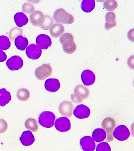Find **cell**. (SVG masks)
Masks as SVG:
<instances>
[{"label": "cell", "instance_id": "d590c367", "mask_svg": "<svg viewBox=\"0 0 134 151\" xmlns=\"http://www.w3.org/2000/svg\"><path fill=\"white\" fill-rule=\"evenodd\" d=\"M28 2L30 3H34V4H37L40 3L41 0H27Z\"/></svg>", "mask_w": 134, "mask_h": 151}, {"label": "cell", "instance_id": "3957f363", "mask_svg": "<svg viewBox=\"0 0 134 151\" xmlns=\"http://www.w3.org/2000/svg\"><path fill=\"white\" fill-rule=\"evenodd\" d=\"M90 95V90L84 86L79 85L75 87L74 93L71 95V99L75 103H81L83 100L89 97Z\"/></svg>", "mask_w": 134, "mask_h": 151}, {"label": "cell", "instance_id": "ffe728a7", "mask_svg": "<svg viewBox=\"0 0 134 151\" xmlns=\"http://www.w3.org/2000/svg\"><path fill=\"white\" fill-rule=\"evenodd\" d=\"M65 31L64 26L61 24H55L53 25L50 30V35L55 38L60 37Z\"/></svg>", "mask_w": 134, "mask_h": 151}, {"label": "cell", "instance_id": "9a60e30c", "mask_svg": "<svg viewBox=\"0 0 134 151\" xmlns=\"http://www.w3.org/2000/svg\"><path fill=\"white\" fill-rule=\"evenodd\" d=\"M81 79L84 85L90 86L94 84L95 80V76L93 71L90 70H85L81 74Z\"/></svg>", "mask_w": 134, "mask_h": 151}, {"label": "cell", "instance_id": "8992f818", "mask_svg": "<svg viewBox=\"0 0 134 151\" xmlns=\"http://www.w3.org/2000/svg\"><path fill=\"white\" fill-rule=\"evenodd\" d=\"M52 73L51 66L49 64H43L38 67L35 71L36 78L39 80H45L50 76Z\"/></svg>", "mask_w": 134, "mask_h": 151}, {"label": "cell", "instance_id": "ac0fdd59", "mask_svg": "<svg viewBox=\"0 0 134 151\" xmlns=\"http://www.w3.org/2000/svg\"><path fill=\"white\" fill-rule=\"evenodd\" d=\"M44 86L47 91L55 92L60 89V83L58 79L50 78L46 80Z\"/></svg>", "mask_w": 134, "mask_h": 151}, {"label": "cell", "instance_id": "7a4b0ae2", "mask_svg": "<svg viewBox=\"0 0 134 151\" xmlns=\"http://www.w3.org/2000/svg\"><path fill=\"white\" fill-rule=\"evenodd\" d=\"M53 18L55 22L58 24L70 25L73 24L75 21L73 15L69 14L62 8L56 10L54 14Z\"/></svg>", "mask_w": 134, "mask_h": 151}, {"label": "cell", "instance_id": "8fae6325", "mask_svg": "<svg viewBox=\"0 0 134 151\" xmlns=\"http://www.w3.org/2000/svg\"><path fill=\"white\" fill-rule=\"evenodd\" d=\"M26 55L32 60H37L41 57L42 51L38 45L32 44L26 50Z\"/></svg>", "mask_w": 134, "mask_h": 151}, {"label": "cell", "instance_id": "44dd1931", "mask_svg": "<svg viewBox=\"0 0 134 151\" xmlns=\"http://www.w3.org/2000/svg\"><path fill=\"white\" fill-rule=\"evenodd\" d=\"M14 19L16 25L19 27L26 25L29 20L27 16L21 12L16 13L14 15Z\"/></svg>", "mask_w": 134, "mask_h": 151}, {"label": "cell", "instance_id": "4dcf8cb0", "mask_svg": "<svg viewBox=\"0 0 134 151\" xmlns=\"http://www.w3.org/2000/svg\"><path fill=\"white\" fill-rule=\"evenodd\" d=\"M23 34V29L18 27H14L12 28L9 33V37L11 40L13 41L15 40L16 37L22 35Z\"/></svg>", "mask_w": 134, "mask_h": 151}, {"label": "cell", "instance_id": "484cf974", "mask_svg": "<svg viewBox=\"0 0 134 151\" xmlns=\"http://www.w3.org/2000/svg\"><path fill=\"white\" fill-rule=\"evenodd\" d=\"M25 126L27 129L33 132H37L39 129L37 121L34 119L30 118L26 120L25 123Z\"/></svg>", "mask_w": 134, "mask_h": 151}, {"label": "cell", "instance_id": "1f68e13d", "mask_svg": "<svg viewBox=\"0 0 134 151\" xmlns=\"http://www.w3.org/2000/svg\"><path fill=\"white\" fill-rule=\"evenodd\" d=\"M22 10L25 14H31L35 10L34 6L30 3H25L23 5Z\"/></svg>", "mask_w": 134, "mask_h": 151}, {"label": "cell", "instance_id": "f1b7e54d", "mask_svg": "<svg viewBox=\"0 0 134 151\" xmlns=\"http://www.w3.org/2000/svg\"><path fill=\"white\" fill-rule=\"evenodd\" d=\"M53 24V20L51 17L46 15L44 16L43 23L40 27L44 30H48L51 28Z\"/></svg>", "mask_w": 134, "mask_h": 151}, {"label": "cell", "instance_id": "4fadbf2b", "mask_svg": "<svg viewBox=\"0 0 134 151\" xmlns=\"http://www.w3.org/2000/svg\"><path fill=\"white\" fill-rule=\"evenodd\" d=\"M36 42L38 47L43 50L48 49L52 44L50 37L44 34H41L37 36Z\"/></svg>", "mask_w": 134, "mask_h": 151}, {"label": "cell", "instance_id": "7402d4cb", "mask_svg": "<svg viewBox=\"0 0 134 151\" xmlns=\"http://www.w3.org/2000/svg\"><path fill=\"white\" fill-rule=\"evenodd\" d=\"M11 100V96L9 91L5 88L0 89V106H5Z\"/></svg>", "mask_w": 134, "mask_h": 151}, {"label": "cell", "instance_id": "4316f807", "mask_svg": "<svg viewBox=\"0 0 134 151\" xmlns=\"http://www.w3.org/2000/svg\"><path fill=\"white\" fill-rule=\"evenodd\" d=\"M17 99L20 101H26L30 98V92L27 89H20L17 91Z\"/></svg>", "mask_w": 134, "mask_h": 151}, {"label": "cell", "instance_id": "2e32d148", "mask_svg": "<svg viewBox=\"0 0 134 151\" xmlns=\"http://www.w3.org/2000/svg\"><path fill=\"white\" fill-rule=\"evenodd\" d=\"M44 19V16L42 12L36 11L33 12L29 17V20L33 26H39L42 25Z\"/></svg>", "mask_w": 134, "mask_h": 151}, {"label": "cell", "instance_id": "d6a6232c", "mask_svg": "<svg viewBox=\"0 0 134 151\" xmlns=\"http://www.w3.org/2000/svg\"><path fill=\"white\" fill-rule=\"evenodd\" d=\"M96 151H110L111 147L107 142H102L97 146Z\"/></svg>", "mask_w": 134, "mask_h": 151}, {"label": "cell", "instance_id": "7c38bea8", "mask_svg": "<svg viewBox=\"0 0 134 151\" xmlns=\"http://www.w3.org/2000/svg\"><path fill=\"white\" fill-rule=\"evenodd\" d=\"M80 144L83 151H93L95 148L94 140L90 136H85L82 137L80 139Z\"/></svg>", "mask_w": 134, "mask_h": 151}, {"label": "cell", "instance_id": "6da1fadb", "mask_svg": "<svg viewBox=\"0 0 134 151\" xmlns=\"http://www.w3.org/2000/svg\"><path fill=\"white\" fill-rule=\"evenodd\" d=\"M74 41V36L71 33H64L61 36L59 41L62 45V49L65 53L70 55L75 52L77 46Z\"/></svg>", "mask_w": 134, "mask_h": 151}, {"label": "cell", "instance_id": "9c48e42d", "mask_svg": "<svg viewBox=\"0 0 134 151\" xmlns=\"http://www.w3.org/2000/svg\"><path fill=\"white\" fill-rule=\"evenodd\" d=\"M55 127L57 130L60 132H67L71 128V122L67 118L62 117L56 120Z\"/></svg>", "mask_w": 134, "mask_h": 151}, {"label": "cell", "instance_id": "e0dca14e", "mask_svg": "<svg viewBox=\"0 0 134 151\" xmlns=\"http://www.w3.org/2000/svg\"><path fill=\"white\" fill-rule=\"evenodd\" d=\"M105 19L106 21L105 25V30H110L113 27L117 26L116 20V15L114 12H109L105 15Z\"/></svg>", "mask_w": 134, "mask_h": 151}, {"label": "cell", "instance_id": "603a6c76", "mask_svg": "<svg viewBox=\"0 0 134 151\" xmlns=\"http://www.w3.org/2000/svg\"><path fill=\"white\" fill-rule=\"evenodd\" d=\"M93 139L97 143L103 142L106 138V133L104 129H95L92 133Z\"/></svg>", "mask_w": 134, "mask_h": 151}, {"label": "cell", "instance_id": "ba28073f", "mask_svg": "<svg viewBox=\"0 0 134 151\" xmlns=\"http://www.w3.org/2000/svg\"><path fill=\"white\" fill-rule=\"evenodd\" d=\"M6 65L11 70H17L21 69L24 65L23 59L18 56H14L7 60Z\"/></svg>", "mask_w": 134, "mask_h": 151}, {"label": "cell", "instance_id": "52a82bcc", "mask_svg": "<svg viewBox=\"0 0 134 151\" xmlns=\"http://www.w3.org/2000/svg\"><path fill=\"white\" fill-rule=\"evenodd\" d=\"M113 135L118 140L124 141L129 137L130 132L126 126L120 125L115 129Z\"/></svg>", "mask_w": 134, "mask_h": 151}, {"label": "cell", "instance_id": "f546056e", "mask_svg": "<svg viewBox=\"0 0 134 151\" xmlns=\"http://www.w3.org/2000/svg\"><path fill=\"white\" fill-rule=\"evenodd\" d=\"M11 47V42L9 38L6 36H0V50H6Z\"/></svg>", "mask_w": 134, "mask_h": 151}, {"label": "cell", "instance_id": "d4e9b609", "mask_svg": "<svg viewBox=\"0 0 134 151\" xmlns=\"http://www.w3.org/2000/svg\"><path fill=\"white\" fill-rule=\"evenodd\" d=\"M95 0H83L81 5V8L85 13H90L95 8Z\"/></svg>", "mask_w": 134, "mask_h": 151}, {"label": "cell", "instance_id": "5b68a950", "mask_svg": "<svg viewBox=\"0 0 134 151\" xmlns=\"http://www.w3.org/2000/svg\"><path fill=\"white\" fill-rule=\"evenodd\" d=\"M102 126L103 128L107 132V142H111L114 140L113 132L116 126V121L112 118H106L103 121Z\"/></svg>", "mask_w": 134, "mask_h": 151}, {"label": "cell", "instance_id": "cb8c5ba5", "mask_svg": "<svg viewBox=\"0 0 134 151\" xmlns=\"http://www.w3.org/2000/svg\"><path fill=\"white\" fill-rule=\"evenodd\" d=\"M29 44L28 40L26 37L19 36L16 37L15 41V44L17 48L20 50L24 51Z\"/></svg>", "mask_w": 134, "mask_h": 151}, {"label": "cell", "instance_id": "836d02e7", "mask_svg": "<svg viewBox=\"0 0 134 151\" xmlns=\"http://www.w3.org/2000/svg\"><path fill=\"white\" fill-rule=\"evenodd\" d=\"M7 129V122L3 119H0V134L5 133Z\"/></svg>", "mask_w": 134, "mask_h": 151}, {"label": "cell", "instance_id": "277c9868", "mask_svg": "<svg viewBox=\"0 0 134 151\" xmlns=\"http://www.w3.org/2000/svg\"><path fill=\"white\" fill-rule=\"evenodd\" d=\"M56 116L53 112L50 111H44L38 117L39 124L46 128H50L53 126Z\"/></svg>", "mask_w": 134, "mask_h": 151}, {"label": "cell", "instance_id": "e575fe53", "mask_svg": "<svg viewBox=\"0 0 134 151\" xmlns=\"http://www.w3.org/2000/svg\"><path fill=\"white\" fill-rule=\"evenodd\" d=\"M7 58L6 53L2 50H0V63L5 61Z\"/></svg>", "mask_w": 134, "mask_h": 151}, {"label": "cell", "instance_id": "83f0119b", "mask_svg": "<svg viewBox=\"0 0 134 151\" xmlns=\"http://www.w3.org/2000/svg\"><path fill=\"white\" fill-rule=\"evenodd\" d=\"M103 5L104 9L107 11H113L117 8L118 3L116 0H105Z\"/></svg>", "mask_w": 134, "mask_h": 151}, {"label": "cell", "instance_id": "30bf717a", "mask_svg": "<svg viewBox=\"0 0 134 151\" xmlns=\"http://www.w3.org/2000/svg\"><path fill=\"white\" fill-rule=\"evenodd\" d=\"M90 109L84 104L77 106L73 111L75 116L80 119L87 118L90 116Z\"/></svg>", "mask_w": 134, "mask_h": 151}, {"label": "cell", "instance_id": "8d00e7d4", "mask_svg": "<svg viewBox=\"0 0 134 151\" xmlns=\"http://www.w3.org/2000/svg\"><path fill=\"white\" fill-rule=\"evenodd\" d=\"M96 1L99 2V3H102V2H103L104 1H105V0H96Z\"/></svg>", "mask_w": 134, "mask_h": 151}, {"label": "cell", "instance_id": "5bb4252c", "mask_svg": "<svg viewBox=\"0 0 134 151\" xmlns=\"http://www.w3.org/2000/svg\"><path fill=\"white\" fill-rule=\"evenodd\" d=\"M73 110V105L69 101H64L59 105V112L63 116L71 117L72 116Z\"/></svg>", "mask_w": 134, "mask_h": 151}, {"label": "cell", "instance_id": "d6986e66", "mask_svg": "<svg viewBox=\"0 0 134 151\" xmlns=\"http://www.w3.org/2000/svg\"><path fill=\"white\" fill-rule=\"evenodd\" d=\"M19 140L24 146H30L35 142L34 137L30 131H25L20 137Z\"/></svg>", "mask_w": 134, "mask_h": 151}]
</instances>
